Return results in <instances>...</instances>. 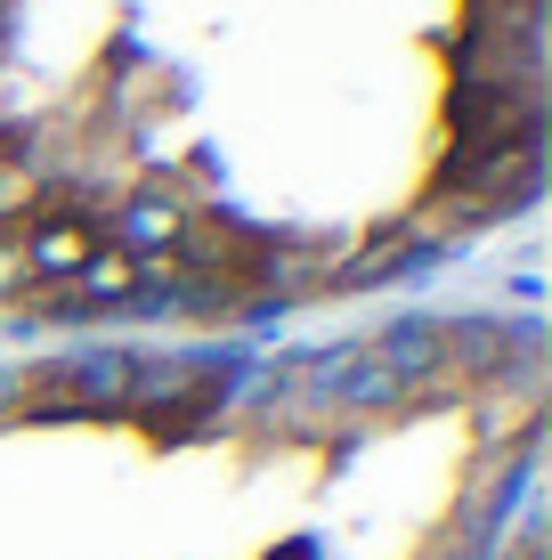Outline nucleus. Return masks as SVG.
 <instances>
[{
  "label": "nucleus",
  "mask_w": 552,
  "mask_h": 560,
  "mask_svg": "<svg viewBox=\"0 0 552 560\" xmlns=\"http://www.w3.org/2000/svg\"><path fill=\"white\" fill-rule=\"evenodd\" d=\"M528 439L496 325L42 365L0 382V560H488Z\"/></svg>",
  "instance_id": "nucleus-1"
}]
</instances>
